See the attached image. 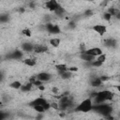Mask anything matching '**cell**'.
<instances>
[{
  "mask_svg": "<svg viewBox=\"0 0 120 120\" xmlns=\"http://www.w3.org/2000/svg\"><path fill=\"white\" fill-rule=\"evenodd\" d=\"M93 102L91 98H87L81 101L76 107H74V112H88L92 110Z\"/></svg>",
  "mask_w": 120,
  "mask_h": 120,
  "instance_id": "cell-1",
  "label": "cell"
},
{
  "mask_svg": "<svg viewBox=\"0 0 120 120\" xmlns=\"http://www.w3.org/2000/svg\"><path fill=\"white\" fill-rule=\"evenodd\" d=\"M83 52H86L87 54H90V55L94 56V57H97V56H98V55H100V54H102V53H103V51H102L99 47H93V48H89V49L84 50Z\"/></svg>",
  "mask_w": 120,
  "mask_h": 120,
  "instance_id": "cell-2",
  "label": "cell"
},
{
  "mask_svg": "<svg viewBox=\"0 0 120 120\" xmlns=\"http://www.w3.org/2000/svg\"><path fill=\"white\" fill-rule=\"evenodd\" d=\"M45 27H46V30L52 34H59L60 33V28L57 24H54L52 22H47L45 24Z\"/></svg>",
  "mask_w": 120,
  "mask_h": 120,
  "instance_id": "cell-3",
  "label": "cell"
},
{
  "mask_svg": "<svg viewBox=\"0 0 120 120\" xmlns=\"http://www.w3.org/2000/svg\"><path fill=\"white\" fill-rule=\"evenodd\" d=\"M59 5H60V4H59L57 1H55V0H50V1L45 2V7H46V8L49 9L50 11H52V12H54V11L56 10V8L59 7Z\"/></svg>",
  "mask_w": 120,
  "mask_h": 120,
  "instance_id": "cell-4",
  "label": "cell"
},
{
  "mask_svg": "<svg viewBox=\"0 0 120 120\" xmlns=\"http://www.w3.org/2000/svg\"><path fill=\"white\" fill-rule=\"evenodd\" d=\"M36 78H37V80H38V81L44 82H49V81H51L52 75H51L50 73H48V72H39V73H38V74L36 75Z\"/></svg>",
  "mask_w": 120,
  "mask_h": 120,
  "instance_id": "cell-5",
  "label": "cell"
},
{
  "mask_svg": "<svg viewBox=\"0 0 120 120\" xmlns=\"http://www.w3.org/2000/svg\"><path fill=\"white\" fill-rule=\"evenodd\" d=\"M48 51V47L45 44H34L33 52L35 53H43Z\"/></svg>",
  "mask_w": 120,
  "mask_h": 120,
  "instance_id": "cell-6",
  "label": "cell"
},
{
  "mask_svg": "<svg viewBox=\"0 0 120 120\" xmlns=\"http://www.w3.org/2000/svg\"><path fill=\"white\" fill-rule=\"evenodd\" d=\"M92 29L96 33H98L99 36H103L107 31V27L105 25H103V24H96V25H94L92 27Z\"/></svg>",
  "mask_w": 120,
  "mask_h": 120,
  "instance_id": "cell-7",
  "label": "cell"
},
{
  "mask_svg": "<svg viewBox=\"0 0 120 120\" xmlns=\"http://www.w3.org/2000/svg\"><path fill=\"white\" fill-rule=\"evenodd\" d=\"M90 84H91V86L97 88V87H100V86L103 84V82H101L99 76H94V77H92L91 80H90Z\"/></svg>",
  "mask_w": 120,
  "mask_h": 120,
  "instance_id": "cell-8",
  "label": "cell"
},
{
  "mask_svg": "<svg viewBox=\"0 0 120 120\" xmlns=\"http://www.w3.org/2000/svg\"><path fill=\"white\" fill-rule=\"evenodd\" d=\"M80 58H81L82 61H84L85 63H91V62H93V61L96 59V57H94V56H92V55H90V54H87V53L84 52H81V53H80Z\"/></svg>",
  "mask_w": 120,
  "mask_h": 120,
  "instance_id": "cell-9",
  "label": "cell"
},
{
  "mask_svg": "<svg viewBox=\"0 0 120 120\" xmlns=\"http://www.w3.org/2000/svg\"><path fill=\"white\" fill-rule=\"evenodd\" d=\"M34 49V44L31 42H23L22 44V50L25 52H33Z\"/></svg>",
  "mask_w": 120,
  "mask_h": 120,
  "instance_id": "cell-10",
  "label": "cell"
},
{
  "mask_svg": "<svg viewBox=\"0 0 120 120\" xmlns=\"http://www.w3.org/2000/svg\"><path fill=\"white\" fill-rule=\"evenodd\" d=\"M116 40L114 38H106L104 41V46H106L107 48H113L116 46Z\"/></svg>",
  "mask_w": 120,
  "mask_h": 120,
  "instance_id": "cell-11",
  "label": "cell"
},
{
  "mask_svg": "<svg viewBox=\"0 0 120 120\" xmlns=\"http://www.w3.org/2000/svg\"><path fill=\"white\" fill-rule=\"evenodd\" d=\"M23 64L28 67H35L37 65V60H36V58H33V57L25 58V59H23Z\"/></svg>",
  "mask_w": 120,
  "mask_h": 120,
  "instance_id": "cell-12",
  "label": "cell"
},
{
  "mask_svg": "<svg viewBox=\"0 0 120 120\" xmlns=\"http://www.w3.org/2000/svg\"><path fill=\"white\" fill-rule=\"evenodd\" d=\"M59 73V76L61 79L63 80H68V79H70L72 77V72L68 71V70H66V71H62V72H58Z\"/></svg>",
  "mask_w": 120,
  "mask_h": 120,
  "instance_id": "cell-13",
  "label": "cell"
},
{
  "mask_svg": "<svg viewBox=\"0 0 120 120\" xmlns=\"http://www.w3.org/2000/svg\"><path fill=\"white\" fill-rule=\"evenodd\" d=\"M32 86H33V84H32L31 82H24V83H22V84L21 90H22V92H28V91H31Z\"/></svg>",
  "mask_w": 120,
  "mask_h": 120,
  "instance_id": "cell-14",
  "label": "cell"
},
{
  "mask_svg": "<svg viewBox=\"0 0 120 120\" xmlns=\"http://www.w3.org/2000/svg\"><path fill=\"white\" fill-rule=\"evenodd\" d=\"M11 59H21L22 57V52H21V51H15V52H11V54H10V56H9Z\"/></svg>",
  "mask_w": 120,
  "mask_h": 120,
  "instance_id": "cell-15",
  "label": "cell"
},
{
  "mask_svg": "<svg viewBox=\"0 0 120 120\" xmlns=\"http://www.w3.org/2000/svg\"><path fill=\"white\" fill-rule=\"evenodd\" d=\"M61 43V39L59 38H52L50 39V44L52 46V47H58Z\"/></svg>",
  "mask_w": 120,
  "mask_h": 120,
  "instance_id": "cell-16",
  "label": "cell"
},
{
  "mask_svg": "<svg viewBox=\"0 0 120 120\" xmlns=\"http://www.w3.org/2000/svg\"><path fill=\"white\" fill-rule=\"evenodd\" d=\"M22 84V83L21 82H19V81H14V82H12L9 83V87H10V88H13V89H15V90H18V89H21Z\"/></svg>",
  "mask_w": 120,
  "mask_h": 120,
  "instance_id": "cell-17",
  "label": "cell"
},
{
  "mask_svg": "<svg viewBox=\"0 0 120 120\" xmlns=\"http://www.w3.org/2000/svg\"><path fill=\"white\" fill-rule=\"evenodd\" d=\"M55 68L58 72H62V71L68 70V66L66 64H58V65H55Z\"/></svg>",
  "mask_w": 120,
  "mask_h": 120,
  "instance_id": "cell-18",
  "label": "cell"
},
{
  "mask_svg": "<svg viewBox=\"0 0 120 120\" xmlns=\"http://www.w3.org/2000/svg\"><path fill=\"white\" fill-rule=\"evenodd\" d=\"M54 13L56 14V15H58V16H63L65 13H66V9L63 8V7H61L60 5H59V7L56 8V10L54 11Z\"/></svg>",
  "mask_w": 120,
  "mask_h": 120,
  "instance_id": "cell-19",
  "label": "cell"
},
{
  "mask_svg": "<svg viewBox=\"0 0 120 120\" xmlns=\"http://www.w3.org/2000/svg\"><path fill=\"white\" fill-rule=\"evenodd\" d=\"M8 20H9V16L8 14H0V22L1 23L8 22Z\"/></svg>",
  "mask_w": 120,
  "mask_h": 120,
  "instance_id": "cell-20",
  "label": "cell"
},
{
  "mask_svg": "<svg viewBox=\"0 0 120 120\" xmlns=\"http://www.w3.org/2000/svg\"><path fill=\"white\" fill-rule=\"evenodd\" d=\"M106 54H104V53H102V54H100V55H98V56H97L96 57V60L97 61H98L99 63H101V64H104L105 63V61H106Z\"/></svg>",
  "mask_w": 120,
  "mask_h": 120,
  "instance_id": "cell-21",
  "label": "cell"
},
{
  "mask_svg": "<svg viewBox=\"0 0 120 120\" xmlns=\"http://www.w3.org/2000/svg\"><path fill=\"white\" fill-rule=\"evenodd\" d=\"M32 107H33L34 111H36L38 113H42V112H45V110H44V108H43L42 106H39V105H34V106H32Z\"/></svg>",
  "mask_w": 120,
  "mask_h": 120,
  "instance_id": "cell-22",
  "label": "cell"
},
{
  "mask_svg": "<svg viewBox=\"0 0 120 120\" xmlns=\"http://www.w3.org/2000/svg\"><path fill=\"white\" fill-rule=\"evenodd\" d=\"M22 33L23 36H25V37H27V38H30V37L32 36V32H31V30L28 29V28L23 29V30L22 31Z\"/></svg>",
  "mask_w": 120,
  "mask_h": 120,
  "instance_id": "cell-23",
  "label": "cell"
},
{
  "mask_svg": "<svg viewBox=\"0 0 120 120\" xmlns=\"http://www.w3.org/2000/svg\"><path fill=\"white\" fill-rule=\"evenodd\" d=\"M103 18H104V20H106V21L110 22V21L112 20V16H111L107 11H106V12H104V13H103Z\"/></svg>",
  "mask_w": 120,
  "mask_h": 120,
  "instance_id": "cell-24",
  "label": "cell"
},
{
  "mask_svg": "<svg viewBox=\"0 0 120 120\" xmlns=\"http://www.w3.org/2000/svg\"><path fill=\"white\" fill-rule=\"evenodd\" d=\"M50 106H51V108H53L55 110H59L58 102H52V103H50Z\"/></svg>",
  "mask_w": 120,
  "mask_h": 120,
  "instance_id": "cell-25",
  "label": "cell"
},
{
  "mask_svg": "<svg viewBox=\"0 0 120 120\" xmlns=\"http://www.w3.org/2000/svg\"><path fill=\"white\" fill-rule=\"evenodd\" d=\"M52 92L53 94H58V93H59V88L56 87V86H53V87L52 88Z\"/></svg>",
  "mask_w": 120,
  "mask_h": 120,
  "instance_id": "cell-26",
  "label": "cell"
},
{
  "mask_svg": "<svg viewBox=\"0 0 120 120\" xmlns=\"http://www.w3.org/2000/svg\"><path fill=\"white\" fill-rule=\"evenodd\" d=\"M93 14V11L92 10H90V9H87L86 11H85V13H84V15L85 16H91Z\"/></svg>",
  "mask_w": 120,
  "mask_h": 120,
  "instance_id": "cell-27",
  "label": "cell"
},
{
  "mask_svg": "<svg viewBox=\"0 0 120 120\" xmlns=\"http://www.w3.org/2000/svg\"><path fill=\"white\" fill-rule=\"evenodd\" d=\"M3 76H4V75H3L2 71H0V82H1V81H2V79H3Z\"/></svg>",
  "mask_w": 120,
  "mask_h": 120,
  "instance_id": "cell-28",
  "label": "cell"
},
{
  "mask_svg": "<svg viewBox=\"0 0 120 120\" xmlns=\"http://www.w3.org/2000/svg\"><path fill=\"white\" fill-rule=\"evenodd\" d=\"M7 120H12V119H7Z\"/></svg>",
  "mask_w": 120,
  "mask_h": 120,
  "instance_id": "cell-29",
  "label": "cell"
}]
</instances>
